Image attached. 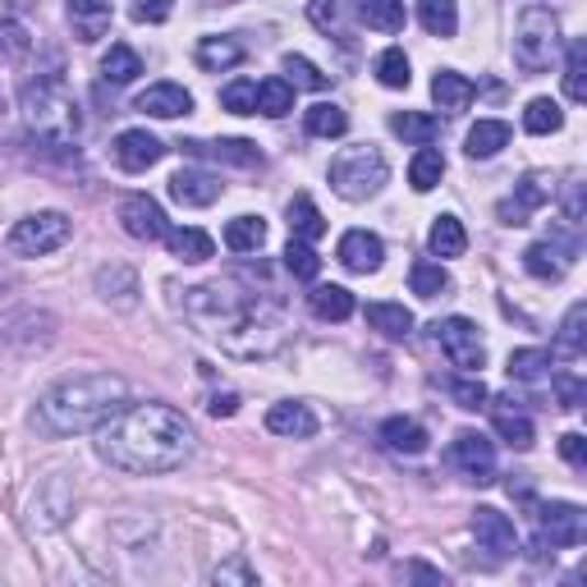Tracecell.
<instances>
[{"mask_svg": "<svg viewBox=\"0 0 587 587\" xmlns=\"http://www.w3.org/2000/svg\"><path fill=\"white\" fill-rule=\"evenodd\" d=\"M431 97H437V106L445 115H459V111H469V101L477 97V83L464 79V74H454V69H441L437 79H431Z\"/></svg>", "mask_w": 587, "mask_h": 587, "instance_id": "cell-22", "label": "cell"}, {"mask_svg": "<svg viewBox=\"0 0 587 587\" xmlns=\"http://www.w3.org/2000/svg\"><path fill=\"white\" fill-rule=\"evenodd\" d=\"M193 60H197V69L221 74V69H235L244 60V46L235 37H202L197 50H193Z\"/></svg>", "mask_w": 587, "mask_h": 587, "instance_id": "cell-28", "label": "cell"}, {"mask_svg": "<svg viewBox=\"0 0 587 587\" xmlns=\"http://www.w3.org/2000/svg\"><path fill=\"white\" fill-rule=\"evenodd\" d=\"M450 399L459 404V408H487V386H482V376H473V372H464L459 381H450Z\"/></svg>", "mask_w": 587, "mask_h": 587, "instance_id": "cell-50", "label": "cell"}, {"mask_svg": "<svg viewBox=\"0 0 587 587\" xmlns=\"http://www.w3.org/2000/svg\"><path fill=\"white\" fill-rule=\"evenodd\" d=\"M565 221L569 225L583 221V180H578V174H569V184H565Z\"/></svg>", "mask_w": 587, "mask_h": 587, "instance_id": "cell-53", "label": "cell"}, {"mask_svg": "<svg viewBox=\"0 0 587 587\" xmlns=\"http://www.w3.org/2000/svg\"><path fill=\"white\" fill-rule=\"evenodd\" d=\"M408 285H414L418 298H441L450 290V271L441 262H414V271H408Z\"/></svg>", "mask_w": 587, "mask_h": 587, "instance_id": "cell-41", "label": "cell"}, {"mask_svg": "<svg viewBox=\"0 0 587 587\" xmlns=\"http://www.w3.org/2000/svg\"><path fill=\"white\" fill-rule=\"evenodd\" d=\"M391 129H395L404 143L427 147V143H437L441 120H437V115H422V111H399V115H391Z\"/></svg>", "mask_w": 587, "mask_h": 587, "instance_id": "cell-34", "label": "cell"}, {"mask_svg": "<svg viewBox=\"0 0 587 587\" xmlns=\"http://www.w3.org/2000/svg\"><path fill=\"white\" fill-rule=\"evenodd\" d=\"M569 248H560V244H551V239H542V244H532L528 252H523V271L528 275H538V280H560L569 271Z\"/></svg>", "mask_w": 587, "mask_h": 587, "instance_id": "cell-25", "label": "cell"}, {"mask_svg": "<svg viewBox=\"0 0 587 587\" xmlns=\"http://www.w3.org/2000/svg\"><path fill=\"white\" fill-rule=\"evenodd\" d=\"M450 459L469 482H477V487H492L496 482V445L482 437V431H459L454 445H450Z\"/></svg>", "mask_w": 587, "mask_h": 587, "instance_id": "cell-10", "label": "cell"}, {"mask_svg": "<svg viewBox=\"0 0 587 587\" xmlns=\"http://www.w3.org/2000/svg\"><path fill=\"white\" fill-rule=\"evenodd\" d=\"M368 326L381 330L386 340H408V330H414V313L404 308V303H368Z\"/></svg>", "mask_w": 587, "mask_h": 587, "instance_id": "cell-29", "label": "cell"}, {"mask_svg": "<svg viewBox=\"0 0 587 587\" xmlns=\"http://www.w3.org/2000/svg\"><path fill=\"white\" fill-rule=\"evenodd\" d=\"M221 106L229 115H258V83L252 79H235L221 88Z\"/></svg>", "mask_w": 587, "mask_h": 587, "instance_id": "cell-47", "label": "cell"}, {"mask_svg": "<svg viewBox=\"0 0 587 587\" xmlns=\"http://www.w3.org/2000/svg\"><path fill=\"white\" fill-rule=\"evenodd\" d=\"M359 14H363L368 29H376V33H399L404 19H408L404 14V0H363Z\"/></svg>", "mask_w": 587, "mask_h": 587, "instance_id": "cell-39", "label": "cell"}, {"mask_svg": "<svg viewBox=\"0 0 587 587\" xmlns=\"http://www.w3.org/2000/svg\"><path fill=\"white\" fill-rule=\"evenodd\" d=\"M193 427L180 408L170 404H124L120 414H111L97 427V454L111 469L134 473V477H157L174 473L193 454Z\"/></svg>", "mask_w": 587, "mask_h": 587, "instance_id": "cell-2", "label": "cell"}, {"mask_svg": "<svg viewBox=\"0 0 587 587\" xmlns=\"http://www.w3.org/2000/svg\"><path fill=\"white\" fill-rule=\"evenodd\" d=\"M212 418H235L239 414V395H212Z\"/></svg>", "mask_w": 587, "mask_h": 587, "instance_id": "cell-57", "label": "cell"}, {"mask_svg": "<svg viewBox=\"0 0 587 587\" xmlns=\"http://www.w3.org/2000/svg\"><path fill=\"white\" fill-rule=\"evenodd\" d=\"M189 157H202V161H225V166H244V170H252V166H262V151H258V143H248V138H221V143H202V138H189V143H180Z\"/></svg>", "mask_w": 587, "mask_h": 587, "instance_id": "cell-17", "label": "cell"}, {"mask_svg": "<svg viewBox=\"0 0 587 587\" xmlns=\"http://www.w3.org/2000/svg\"><path fill=\"white\" fill-rule=\"evenodd\" d=\"M313 23L317 29H336V0H313Z\"/></svg>", "mask_w": 587, "mask_h": 587, "instance_id": "cell-56", "label": "cell"}, {"mask_svg": "<svg viewBox=\"0 0 587 587\" xmlns=\"http://www.w3.org/2000/svg\"><path fill=\"white\" fill-rule=\"evenodd\" d=\"M408 574H414V578H427V583H441V574H437V569H427V565H414Z\"/></svg>", "mask_w": 587, "mask_h": 587, "instance_id": "cell-58", "label": "cell"}, {"mask_svg": "<svg viewBox=\"0 0 587 587\" xmlns=\"http://www.w3.org/2000/svg\"><path fill=\"white\" fill-rule=\"evenodd\" d=\"M326 180H330V189H336L345 202H368V197H376L381 189H386V180H391V166H386V157H381L376 147H345L336 161H330V170H326Z\"/></svg>", "mask_w": 587, "mask_h": 587, "instance_id": "cell-5", "label": "cell"}, {"mask_svg": "<svg viewBox=\"0 0 587 587\" xmlns=\"http://www.w3.org/2000/svg\"><path fill=\"white\" fill-rule=\"evenodd\" d=\"M166 244H170L174 258L189 262V267L216 258V239L207 235V229H197V225H174V229H166Z\"/></svg>", "mask_w": 587, "mask_h": 587, "instance_id": "cell-21", "label": "cell"}, {"mask_svg": "<svg viewBox=\"0 0 587 587\" xmlns=\"http://www.w3.org/2000/svg\"><path fill=\"white\" fill-rule=\"evenodd\" d=\"M267 244V221L262 216H235L225 225V248L229 252H258Z\"/></svg>", "mask_w": 587, "mask_h": 587, "instance_id": "cell-35", "label": "cell"}, {"mask_svg": "<svg viewBox=\"0 0 587 587\" xmlns=\"http://www.w3.org/2000/svg\"><path fill=\"white\" fill-rule=\"evenodd\" d=\"M565 97L587 101V42H569V60H565Z\"/></svg>", "mask_w": 587, "mask_h": 587, "instance_id": "cell-45", "label": "cell"}, {"mask_svg": "<svg viewBox=\"0 0 587 587\" xmlns=\"http://www.w3.org/2000/svg\"><path fill=\"white\" fill-rule=\"evenodd\" d=\"M560 454H565L574 469H583V464H587V441H583V431H569V437H560Z\"/></svg>", "mask_w": 587, "mask_h": 587, "instance_id": "cell-54", "label": "cell"}, {"mask_svg": "<svg viewBox=\"0 0 587 587\" xmlns=\"http://www.w3.org/2000/svg\"><path fill=\"white\" fill-rule=\"evenodd\" d=\"M120 225H124V235L129 239H143V244H157L166 239V212H161V202L157 197H147V193H129L120 202Z\"/></svg>", "mask_w": 587, "mask_h": 587, "instance_id": "cell-11", "label": "cell"}, {"mask_svg": "<svg viewBox=\"0 0 587 587\" xmlns=\"http://www.w3.org/2000/svg\"><path fill=\"white\" fill-rule=\"evenodd\" d=\"M427 248H431V258H464V248H469V235H464V221L459 216H437V225H431V235H427Z\"/></svg>", "mask_w": 587, "mask_h": 587, "instance_id": "cell-27", "label": "cell"}, {"mask_svg": "<svg viewBox=\"0 0 587 587\" xmlns=\"http://www.w3.org/2000/svg\"><path fill=\"white\" fill-rule=\"evenodd\" d=\"M143 74V60H138V50L134 46H124V42H115L106 56H101V79L106 83H115V88H124V83H134Z\"/></svg>", "mask_w": 587, "mask_h": 587, "instance_id": "cell-31", "label": "cell"}, {"mask_svg": "<svg viewBox=\"0 0 587 587\" xmlns=\"http://www.w3.org/2000/svg\"><path fill=\"white\" fill-rule=\"evenodd\" d=\"M538 509V532L542 546H583L587 538V515L574 500H551V505H532Z\"/></svg>", "mask_w": 587, "mask_h": 587, "instance_id": "cell-9", "label": "cell"}, {"mask_svg": "<svg viewBox=\"0 0 587 587\" xmlns=\"http://www.w3.org/2000/svg\"><path fill=\"white\" fill-rule=\"evenodd\" d=\"M551 193H555V184L546 180V174L532 170V174H523V180H519L515 197H505L500 207H496V216H500L505 225H528V216L538 212V207H546Z\"/></svg>", "mask_w": 587, "mask_h": 587, "instance_id": "cell-12", "label": "cell"}, {"mask_svg": "<svg viewBox=\"0 0 587 587\" xmlns=\"http://www.w3.org/2000/svg\"><path fill=\"white\" fill-rule=\"evenodd\" d=\"M124 404H129V386L115 372L65 376L37 399V427L46 437H79V431H97Z\"/></svg>", "mask_w": 587, "mask_h": 587, "instance_id": "cell-3", "label": "cell"}, {"mask_svg": "<svg viewBox=\"0 0 587 587\" xmlns=\"http://www.w3.org/2000/svg\"><path fill=\"white\" fill-rule=\"evenodd\" d=\"M69 235H74V221L65 212H33L10 229L5 248L14 252V258H46V252L65 248Z\"/></svg>", "mask_w": 587, "mask_h": 587, "instance_id": "cell-7", "label": "cell"}, {"mask_svg": "<svg viewBox=\"0 0 587 587\" xmlns=\"http://www.w3.org/2000/svg\"><path fill=\"white\" fill-rule=\"evenodd\" d=\"M290 235H294V239H308V244H317V239L326 235V216L317 212V202H313L308 193H298V197L290 202Z\"/></svg>", "mask_w": 587, "mask_h": 587, "instance_id": "cell-32", "label": "cell"}, {"mask_svg": "<svg viewBox=\"0 0 587 587\" xmlns=\"http://www.w3.org/2000/svg\"><path fill=\"white\" fill-rule=\"evenodd\" d=\"M285 69L294 74V83L308 88V92H326V88H330V74H321L308 56H294V50H290V56H285Z\"/></svg>", "mask_w": 587, "mask_h": 587, "instance_id": "cell-49", "label": "cell"}, {"mask_svg": "<svg viewBox=\"0 0 587 587\" xmlns=\"http://www.w3.org/2000/svg\"><path fill=\"white\" fill-rule=\"evenodd\" d=\"M303 124H308L313 138H340L349 129V115L336 101H317V106H308V115H303Z\"/></svg>", "mask_w": 587, "mask_h": 587, "instance_id": "cell-37", "label": "cell"}, {"mask_svg": "<svg viewBox=\"0 0 587 587\" xmlns=\"http://www.w3.org/2000/svg\"><path fill=\"white\" fill-rule=\"evenodd\" d=\"M473 538L482 551H492V555H515L519 551V528L509 515H500V509L492 505H482L477 515H473Z\"/></svg>", "mask_w": 587, "mask_h": 587, "instance_id": "cell-13", "label": "cell"}, {"mask_svg": "<svg viewBox=\"0 0 587 587\" xmlns=\"http://www.w3.org/2000/svg\"><path fill=\"white\" fill-rule=\"evenodd\" d=\"M212 583H239V587H252V583H258V569L244 565V560H229V565L212 569Z\"/></svg>", "mask_w": 587, "mask_h": 587, "instance_id": "cell-51", "label": "cell"}, {"mask_svg": "<svg viewBox=\"0 0 587 587\" xmlns=\"http://www.w3.org/2000/svg\"><path fill=\"white\" fill-rule=\"evenodd\" d=\"M33 56V37L19 19H0V60L5 65H23Z\"/></svg>", "mask_w": 587, "mask_h": 587, "instance_id": "cell-40", "label": "cell"}, {"mask_svg": "<svg viewBox=\"0 0 587 587\" xmlns=\"http://www.w3.org/2000/svg\"><path fill=\"white\" fill-rule=\"evenodd\" d=\"M560 56V19L546 5H528L515 19V65L523 74H546Z\"/></svg>", "mask_w": 587, "mask_h": 587, "instance_id": "cell-6", "label": "cell"}, {"mask_svg": "<svg viewBox=\"0 0 587 587\" xmlns=\"http://www.w3.org/2000/svg\"><path fill=\"white\" fill-rule=\"evenodd\" d=\"M267 431H275V437H294V441L317 437V414H313L308 404H294V399L271 404V414H267Z\"/></svg>", "mask_w": 587, "mask_h": 587, "instance_id": "cell-20", "label": "cell"}, {"mask_svg": "<svg viewBox=\"0 0 587 587\" xmlns=\"http://www.w3.org/2000/svg\"><path fill=\"white\" fill-rule=\"evenodd\" d=\"M376 79H381V88H408L414 83V74H408V56L399 46H391V50H381L376 56Z\"/></svg>", "mask_w": 587, "mask_h": 587, "instance_id": "cell-46", "label": "cell"}, {"mask_svg": "<svg viewBox=\"0 0 587 587\" xmlns=\"http://www.w3.org/2000/svg\"><path fill=\"white\" fill-rule=\"evenodd\" d=\"M523 129H528V134H538V138L560 134V129H565V111H560L551 97L528 101V111H523Z\"/></svg>", "mask_w": 587, "mask_h": 587, "instance_id": "cell-38", "label": "cell"}, {"mask_svg": "<svg viewBox=\"0 0 587 587\" xmlns=\"http://www.w3.org/2000/svg\"><path fill=\"white\" fill-rule=\"evenodd\" d=\"M184 317L235 359H275L294 326L275 298L239 294L235 285H197L184 294Z\"/></svg>", "mask_w": 587, "mask_h": 587, "instance_id": "cell-1", "label": "cell"}, {"mask_svg": "<svg viewBox=\"0 0 587 587\" xmlns=\"http://www.w3.org/2000/svg\"><path fill=\"white\" fill-rule=\"evenodd\" d=\"M583 321H587V303H574L565 321H560V353H565V359H578L583 353Z\"/></svg>", "mask_w": 587, "mask_h": 587, "instance_id": "cell-48", "label": "cell"}, {"mask_svg": "<svg viewBox=\"0 0 587 587\" xmlns=\"http://www.w3.org/2000/svg\"><path fill=\"white\" fill-rule=\"evenodd\" d=\"M492 422H496V437L509 450H532V441H538V427H532V418L519 414V408H509V404L492 408Z\"/></svg>", "mask_w": 587, "mask_h": 587, "instance_id": "cell-23", "label": "cell"}, {"mask_svg": "<svg viewBox=\"0 0 587 587\" xmlns=\"http://www.w3.org/2000/svg\"><path fill=\"white\" fill-rule=\"evenodd\" d=\"M555 391H560V408H583V381L560 376V381H555Z\"/></svg>", "mask_w": 587, "mask_h": 587, "instance_id": "cell-55", "label": "cell"}, {"mask_svg": "<svg viewBox=\"0 0 587 587\" xmlns=\"http://www.w3.org/2000/svg\"><path fill=\"white\" fill-rule=\"evenodd\" d=\"M161 157H166V143L151 138L147 129H124V134L115 138V161H120V170H129V174L151 170Z\"/></svg>", "mask_w": 587, "mask_h": 587, "instance_id": "cell-15", "label": "cell"}, {"mask_svg": "<svg viewBox=\"0 0 587 587\" xmlns=\"http://www.w3.org/2000/svg\"><path fill=\"white\" fill-rule=\"evenodd\" d=\"M437 345H441V353L450 359V368H459V372L482 376V368H487V345H482L477 326H473L469 317H445V321H437Z\"/></svg>", "mask_w": 587, "mask_h": 587, "instance_id": "cell-8", "label": "cell"}, {"mask_svg": "<svg viewBox=\"0 0 587 587\" xmlns=\"http://www.w3.org/2000/svg\"><path fill=\"white\" fill-rule=\"evenodd\" d=\"M221 193H225V184L207 170H180L170 180V197L180 202V207H212Z\"/></svg>", "mask_w": 587, "mask_h": 587, "instance_id": "cell-19", "label": "cell"}, {"mask_svg": "<svg viewBox=\"0 0 587 587\" xmlns=\"http://www.w3.org/2000/svg\"><path fill=\"white\" fill-rule=\"evenodd\" d=\"M65 14H69V29L79 42H101L111 33L115 5L111 0H65Z\"/></svg>", "mask_w": 587, "mask_h": 587, "instance_id": "cell-16", "label": "cell"}, {"mask_svg": "<svg viewBox=\"0 0 587 587\" xmlns=\"http://www.w3.org/2000/svg\"><path fill=\"white\" fill-rule=\"evenodd\" d=\"M285 271H290L294 280H317V271H321L317 248H313L308 239H294V235H290V248H285Z\"/></svg>", "mask_w": 587, "mask_h": 587, "instance_id": "cell-44", "label": "cell"}, {"mask_svg": "<svg viewBox=\"0 0 587 587\" xmlns=\"http://www.w3.org/2000/svg\"><path fill=\"white\" fill-rule=\"evenodd\" d=\"M505 147H509V124L505 120H477L469 129V138H464V151L473 161H492Z\"/></svg>", "mask_w": 587, "mask_h": 587, "instance_id": "cell-24", "label": "cell"}, {"mask_svg": "<svg viewBox=\"0 0 587 587\" xmlns=\"http://www.w3.org/2000/svg\"><path fill=\"white\" fill-rule=\"evenodd\" d=\"M381 441H386V450L395 454H422L427 450V427L418 418H386L381 422Z\"/></svg>", "mask_w": 587, "mask_h": 587, "instance_id": "cell-26", "label": "cell"}, {"mask_svg": "<svg viewBox=\"0 0 587 587\" xmlns=\"http://www.w3.org/2000/svg\"><path fill=\"white\" fill-rule=\"evenodd\" d=\"M19 111H23V124L29 134L46 147H69L74 138L83 134V115H79V101L65 92L60 79H37L23 88L19 97Z\"/></svg>", "mask_w": 587, "mask_h": 587, "instance_id": "cell-4", "label": "cell"}, {"mask_svg": "<svg viewBox=\"0 0 587 587\" xmlns=\"http://www.w3.org/2000/svg\"><path fill=\"white\" fill-rule=\"evenodd\" d=\"M441 174H445V157H441V151L431 147V143L418 147L414 161H408V184H414L418 193H431V189L441 184Z\"/></svg>", "mask_w": 587, "mask_h": 587, "instance_id": "cell-33", "label": "cell"}, {"mask_svg": "<svg viewBox=\"0 0 587 587\" xmlns=\"http://www.w3.org/2000/svg\"><path fill=\"white\" fill-rule=\"evenodd\" d=\"M336 258L353 275H372V271H381V262H386V244H381L372 229H349V235L340 239V248H336Z\"/></svg>", "mask_w": 587, "mask_h": 587, "instance_id": "cell-14", "label": "cell"}, {"mask_svg": "<svg viewBox=\"0 0 587 587\" xmlns=\"http://www.w3.org/2000/svg\"><path fill=\"white\" fill-rule=\"evenodd\" d=\"M0 115H5V92H0Z\"/></svg>", "mask_w": 587, "mask_h": 587, "instance_id": "cell-59", "label": "cell"}, {"mask_svg": "<svg viewBox=\"0 0 587 587\" xmlns=\"http://www.w3.org/2000/svg\"><path fill=\"white\" fill-rule=\"evenodd\" d=\"M418 23L431 37H454L459 33V5L454 0H418Z\"/></svg>", "mask_w": 587, "mask_h": 587, "instance_id": "cell-36", "label": "cell"}, {"mask_svg": "<svg viewBox=\"0 0 587 587\" xmlns=\"http://www.w3.org/2000/svg\"><path fill=\"white\" fill-rule=\"evenodd\" d=\"M258 111L280 120V115H290L294 111V83L290 79H267L258 83Z\"/></svg>", "mask_w": 587, "mask_h": 587, "instance_id": "cell-43", "label": "cell"}, {"mask_svg": "<svg viewBox=\"0 0 587 587\" xmlns=\"http://www.w3.org/2000/svg\"><path fill=\"white\" fill-rule=\"evenodd\" d=\"M170 19V0H138L134 23H166Z\"/></svg>", "mask_w": 587, "mask_h": 587, "instance_id": "cell-52", "label": "cell"}, {"mask_svg": "<svg viewBox=\"0 0 587 587\" xmlns=\"http://www.w3.org/2000/svg\"><path fill=\"white\" fill-rule=\"evenodd\" d=\"M509 376L515 381H546L551 376V353L546 349H515L509 353Z\"/></svg>", "mask_w": 587, "mask_h": 587, "instance_id": "cell-42", "label": "cell"}, {"mask_svg": "<svg viewBox=\"0 0 587 587\" xmlns=\"http://www.w3.org/2000/svg\"><path fill=\"white\" fill-rule=\"evenodd\" d=\"M308 308H313L321 321H349L359 303H353V294H349L345 285H313Z\"/></svg>", "mask_w": 587, "mask_h": 587, "instance_id": "cell-30", "label": "cell"}, {"mask_svg": "<svg viewBox=\"0 0 587 587\" xmlns=\"http://www.w3.org/2000/svg\"><path fill=\"white\" fill-rule=\"evenodd\" d=\"M134 111H143L151 120H180V115L193 111V92L180 88V83H151L147 92H138Z\"/></svg>", "mask_w": 587, "mask_h": 587, "instance_id": "cell-18", "label": "cell"}]
</instances>
